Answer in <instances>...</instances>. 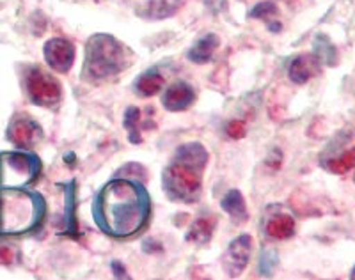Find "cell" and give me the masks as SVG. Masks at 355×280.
<instances>
[{
  "label": "cell",
  "mask_w": 355,
  "mask_h": 280,
  "mask_svg": "<svg viewBox=\"0 0 355 280\" xmlns=\"http://www.w3.org/2000/svg\"><path fill=\"white\" fill-rule=\"evenodd\" d=\"M44 215V204L41 195L28 192H9L2 197L0 211V229L4 232H24L36 227Z\"/></svg>",
  "instance_id": "cell-3"
},
{
  "label": "cell",
  "mask_w": 355,
  "mask_h": 280,
  "mask_svg": "<svg viewBox=\"0 0 355 280\" xmlns=\"http://www.w3.org/2000/svg\"><path fill=\"white\" fill-rule=\"evenodd\" d=\"M64 195H66V231L69 234H75L77 231V222H75V200H77V193H75V183H69L68 186L64 189Z\"/></svg>",
  "instance_id": "cell-21"
},
{
  "label": "cell",
  "mask_w": 355,
  "mask_h": 280,
  "mask_svg": "<svg viewBox=\"0 0 355 280\" xmlns=\"http://www.w3.org/2000/svg\"><path fill=\"white\" fill-rule=\"evenodd\" d=\"M350 279H355V266H354V270H352V273H350Z\"/></svg>",
  "instance_id": "cell-28"
},
{
  "label": "cell",
  "mask_w": 355,
  "mask_h": 280,
  "mask_svg": "<svg viewBox=\"0 0 355 280\" xmlns=\"http://www.w3.org/2000/svg\"><path fill=\"white\" fill-rule=\"evenodd\" d=\"M139 119H141V110L135 107H130L125 114V128L128 130L130 140L133 144H139L142 140L141 133H139Z\"/></svg>",
  "instance_id": "cell-22"
},
{
  "label": "cell",
  "mask_w": 355,
  "mask_h": 280,
  "mask_svg": "<svg viewBox=\"0 0 355 280\" xmlns=\"http://www.w3.org/2000/svg\"><path fill=\"white\" fill-rule=\"evenodd\" d=\"M275 264H277V256H275V252L266 250V252L261 254V266H259V268H261L263 275H272Z\"/></svg>",
  "instance_id": "cell-24"
},
{
  "label": "cell",
  "mask_w": 355,
  "mask_h": 280,
  "mask_svg": "<svg viewBox=\"0 0 355 280\" xmlns=\"http://www.w3.org/2000/svg\"><path fill=\"white\" fill-rule=\"evenodd\" d=\"M126 50L116 37L96 34L85 49L84 75L89 80H103L126 68Z\"/></svg>",
  "instance_id": "cell-2"
},
{
  "label": "cell",
  "mask_w": 355,
  "mask_h": 280,
  "mask_svg": "<svg viewBox=\"0 0 355 280\" xmlns=\"http://www.w3.org/2000/svg\"><path fill=\"white\" fill-rule=\"evenodd\" d=\"M164 186L171 199L182 202H196L201 195V170L192 165L174 160L164 173Z\"/></svg>",
  "instance_id": "cell-4"
},
{
  "label": "cell",
  "mask_w": 355,
  "mask_h": 280,
  "mask_svg": "<svg viewBox=\"0 0 355 280\" xmlns=\"http://www.w3.org/2000/svg\"><path fill=\"white\" fill-rule=\"evenodd\" d=\"M176 161L192 165V167L202 170L208 164V152L201 144H185L176 151Z\"/></svg>",
  "instance_id": "cell-14"
},
{
  "label": "cell",
  "mask_w": 355,
  "mask_h": 280,
  "mask_svg": "<svg viewBox=\"0 0 355 280\" xmlns=\"http://www.w3.org/2000/svg\"><path fill=\"white\" fill-rule=\"evenodd\" d=\"M182 4L183 0H150L137 8V15L146 20H164L173 17Z\"/></svg>",
  "instance_id": "cell-12"
},
{
  "label": "cell",
  "mask_w": 355,
  "mask_h": 280,
  "mask_svg": "<svg viewBox=\"0 0 355 280\" xmlns=\"http://www.w3.org/2000/svg\"><path fill=\"white\" fill-rule=\"evenodd\" d=\"M266 234L274 240H288L295 234V220L288 215L274 216L266 224Z\"/></svg>",
  "instance_id": "cell-16"
},
{
  "label": "cell",
  "mask_w": 355,
  "mask_h": 280,
  "mask_svg": "<svg viewBox=\"0 0 355 280\" xmlns=\"http://www.w3.org/2000/svg\"><path fill=\"white\" fill-rule=\"evenodd\" d=\"M226 132L231 139H242V137L245 135V123H243V121H231V123L227 124Z\"/></svg>",
  "instance_id": "cell-25"
},
{
  "label": "cell",
  "mask_w": 355,
  "mask_h": 280,
  "mask_svg": "<svg viewBox=\"0 0 355 280\" xmlns=\"http://www.w3.org/2000/svg\"><path fill=\"white\" fill-rule=\"evenodd\" d=\"M218 37L215 34H208V36L201 37L198 43L189 50V59L192 62H198V64H205L211 59V55L215 53V50L218 49Z\"/></svg>",
  "instance_id": "cell-15"
},
{
  "label": "cell",
  "mask_w": 355,
  "mask_h": 280,
  "mask_svg": "<svg viewBox=\"0 0 355 280\" xmlns=\"http://www.w3.org/2000/svg\"><path fill=\"white\" fill-rule=\"evenodd\" d=\"M15 259V252L9 247H0V263L9 264Z\"/></svg>",
  "instance_id": "cell-26"
},
{
  "label": "cell",
  "mask_w": 355,
  "mask_h": 280,
  "mask_svg": "<svg viewBox=\"0 0 355 280\" xmlns=\"http://www.w3.org/2000/svg\"><path fill=\"white\" fill-rule=\"evenodd\" d=\"M252 18H268V17H274L277 15V6L274 2H261V4L256 6L252 11L249 12Z\"/></svg>",
  "instance_id": "cell-23"
},
{
  "label": "cell",
  "mask_w": 355,
  "mask_h": 280,
  "mask_svg": "<svg viewBox=\"0 0 355 280\" xmlns=\"http://www.w3.org/2000/svg\"><path fill=\"white\" fill-rule=\"evenodd\" d=\"M313 46H315V57L320 60V64L336 66V62H338V50H336L332 41L325 34H318L315 37Z\"/></svg>",
  "instance_id": "cell-17"
},
{
  "label": "cell",
  "mask_w": 355,
  "mask_h": 280,
  "mask_svg": "<svg viewBox=\"0 0 355 280\" xmlns=\"http://www.w3.org/2000/svg\"><path fill=\"white\" fill-rule=\"evenodd\" d=\"M44 59L55 71H69L75 60V46L64 37H53L44 44Z\"/></svg>",
  "instance_id": "cell-8"
},
{
  "label": "cell",
  "mask_w": 355,
  "mask_h": 280,
  "mask_svg": "<svg viewBox=\"0 0 355 280\" xmlns=\"http://www.w3.org/2000/svg\"><path fill=\"white\" fill-rule=\"evenodd\" d=\"M222 209L231 216L234 224H243L247 222V206L243 200L242 193L239 190H231L220 202Z\"/></svg>",
  "instance_id": "cell-13"
},
{
  "label": "cell",
  "mask_w": 355,
  "mask_h": 280,
  "mask_svg": "<svg viewBox=\"0 0 355 280\" xmlns=\"http://www.w3.org/2000/svg\"><path fill=\"white\" fill-rule=\"evenodd\" d=\"M322 69L320 60L316 59L315 53H304L293 59L290 66V80L295 84H306L313 76H316Z\"/></svg>",
  "instance_id": "cell-11"
},
{
  "label": "cell",
  "mask_w": 355,
  "mask_h": 280,
  "mask_svg": "<svg viewBox=\"0 0 355 280\" xmlns=\"http://www.w3.org/2000/svg\"><path fill=\"white\" fill-rule=\"evenodd\" d=\"M215 229V220L211 216H205V218H199L192 224L189 234H187V240L194 241L198 245H205L211 240V234H214Z\"/></svg>",
  "instance_id": "cell-18"
},
{
  "label": "cell",
  "mask_w": 355,
  "mask_h": 280,
  "mask_svg": "<svg viewBox=\"0 0 355 280\" xmlns=\"http://www.w3.org/2000/svg\"><path fill=\"white\" fill-rule=\"evenodd\" d=\"M40 174V161L36 157H28L21 152H8L0 161L2 183L11 189H20L33 183Z\"/></svg>",
  "instance_id": "cell-5"
},
{
  "label": "cell",
  "mask_w": 355,
  "mask_h": 280,
  "mask_svg": "<svg viewBox=\"0 0 355 280\" xmlns=\"http://www.w3.org/2000/svg\"><path fill=\"white\" fill-rule=\"evenodd\" d=\"M194 89L190 87L185 82H178V84L171 85L169 89L164 94V107L171 112H180V110H185L190 105L194 103Z\"/></svg>",
  "instance_id": "cell-10"
},
{
  "label": "cell",
  "mask_w": 355,
  "mask_h": 280,
  "mask_svg": "<svg viewBox=\"0 0 355 280\" xmlns=\"http://www.w3.org/2000/svg\"><path fill=\"white\" fill-rule=\"evenodd\" d=\"M25 85L31 100L41 107H52L61 100V85L55 78L41 71L40 68H33L25 76Z\"/></svg>",
  "instance_id": "cell-6"
},
{
  "label": "cell",
  "mask_w": 355,
  "mask_h": 280,
  "mask_svg": "<svg viewBox=\"0 0 355 280\" xmlns=\"http://www.w3.org/2000/svg\"><path fill=\"white\" fill-rule=\"evenodd\" d=\"M252 252V240L250 236L243 234L230 243V248L222 256V268L226 270L230 277H239L247 268Z\"/></svg>",
  "instance_id": "cell-7"
},
{
  "label": "cell",
  "mask_w": 355,
  "mask_h": 280,
  "mask_svg": "<svg viewBox=\"0 0 355 280\" xmlns=\"http://www.w3.org/2000/svg\"><path fill=\"white\" fill-rule=\"evenodd\" d=\"M8 137L18 148H33L41 139V128L36 121L27 116H20L12 121L8 130Z\"/></svg>",
  "instance_id": "cell-9"
},
{
  "label": "cell",
  "mask_w": 355,
  "mask_h": 280,
  "mask_svg": "<svg viewBox=\"0 0 355 280\" xmlns=\"http://www.w3.org/2000/svg\"><path fill=\"white\" fill-rule=\"evenodd\" d=\"M135 87L142 96H155L164 87V76L158 71H148L135 82Z\"/></svg>",
  "instance_id": "cell-19"
},
{
  "label": "cell",
  "mask_w": 355,
  "mask_h": 280,
  "mask_svg": "<svg viewBox=\"0 0 355 280\" xmlns=\"http://www.w3.org/2000/svg\"><path fill=\"white\" fill-rule=\"evenodd\" d=\"M325 167L331 170L332 174H347L350 173L352 168L355 167V148L354 149H348L345 151L341 157L338 158H332L325 164Z\"/></svg>",
  "instance_id": "cell-20"
},
{
  "label": "cell",
  "mask_w": 355,
  "mask_h": 280,
  "mask_svg": "<svg viewBox=\"0 0 355 280\" xmlns=\"http://www.w3.org/2000/svg\"><path fill=\"white\" fill-rule=\"evenodd\" d=\"M112 268L116 272V277H125V268H121V264L112 263Z\"/></svg>",
  "instance_id": "cell-27"
},
{
  "label": "cell",
  "mask_w": 355,
  "mask_h": 280,
  "mask_svg": "<svg viewBox=\"0 0 355 280\" xmlns=\"http://www.w3.org/2000/svg\"><path fill=\"white\" fill-rule=\"evenodd\" d=\"M93 213L103 231L126 238L144 227L150 218L151 200L137 181L114 180L94 200Z\"/></svg>",
  "instance_id": "cell-1"
}]
</instances>
